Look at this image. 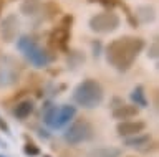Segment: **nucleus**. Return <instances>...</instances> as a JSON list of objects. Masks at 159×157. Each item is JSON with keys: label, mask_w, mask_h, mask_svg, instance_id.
Wrapping results in <instances>:
<instances>
[{"label": "nucleus", "mask_w": 159, "mask_h": 157, "mask_svg": "<svg viewBox=\"0 0 159 157\" xmlns=\"http://www.w3.org/2000/svg\"><path fill=\"white\" fill-rule=\"evenodd\" d=\"M144 48V40L138 37H119L106 46V61L118 71H128Z\"/></svg>", "instance_id": "nucleus-1"}, {"label": "nucleus", "mask_w": 159, "mask_h": 157, "mask_svg": "<svg viewBox=\"0 0 159 157\" xmlns=\"http://www.w3.org/2000/svg\"><path fill=\"white\" fill-rule=\"evenodd\" d=\"M103 98H104L103 86L93 78L83 80L73 91V101L78 106L86 107V109L98 107L103 102Z\"/></svg>", "instance_id": "nucleus-2"}, {"label": "nucleus", "mask_w": 159, "mask_h": 157, "mask_svg": "<svg viewBox=\"0 0 159 157\" xmlns=\"http://www.w3.org/2000/svg\"><path fill=\"white\" fill-rule=\"evenodd\" d=\"M17 50L23 53V56L32 63L35 68H43L48 66V63L52 61V56L48 55L45 50L38 46V43L30 37H22L17 41Z\"/></svg>", "instance_id": "nucleus-3"}, {"label": "nucleus", "mask_w": 159, "mask_h": 157, "mask_svg": "<svg viewBox=\"0 0 159 157\" xmlns=\"http://www.w3.org/2000/svg\"><path fill=\"white\" fill-rule=\"evenodd\" d=\"M93 137V127L86 119H76L73 121L70 127L65 131L63 139L71 146H78L81 142H86Z\"/></svg>", "instance_id": "nucleus-4"}, {"label": "nucleus", "mask_w": 159, "mask_h": 157, "mask_svg": "<svg viewBox=\"0 0 159 157\" xmlns=\"http://www.w3.org/2000/svg\"><path fill=\"white\" fill-rule=\"evenodd\" d=\"M119 23L121 20H119L118 13H114L113 10L96 13L89 18V28L96 33H111L119 27Z\"/></svg>", "instance_id": "nucleus-5"}, {"label": "nucleus", "mask_w": 159, "mask_h": 157, "mask_svg": "<svg viewBox=\"0 0 159 157\" xmlns=\"http://www.w3.org/2000/svg\"><path fill=\"white\" fill-rule=\"evenodd\" d=\"M68 41H70V28L65 25H60L53 28L50 33V46L58 51H66L68 50Z\"/></svg>", "instance_id": "nucleus-6"}, {"label": "nucleus", "mask_w": 159, "mask_h": 157, "mask_svg": "<svg viewBox=\"0 0 159 157\" xmlns=\"http://www.w3.org/2000/svg\"><path fill=\"white\" fill-rule=\"evenodd\" d=\"M20 30V20L17 18L15 13H10L3 18L2 25H0V37H2L3 41H13L17 38V33Z\"/></svg>", "instance_id": "nucleus-7"}, {"label": "nucleus", "mask_w": 159, "mask_h": 157, "mask_svg": "<svg viewBox=\"0 0 159 157\" xmlns=\"http://www.w3.org/2000/svg\"><path fill=\"white\" fill-rule=\"evenodd\" d=\"M75 114H76V107L75 106L63 104V106L57 107L53 119L50 122V127H52V129H60V127H63L65 124H68V122L75 117Z\"/></svg>", "instance_id": "nucleus-8"}, {"label": "nucleus", "mask_w": 159, "mask_h": 157, "mask_svg": "<svg viewBox=\"0 0 159 157\" xmlns=\"http://www.w3.org/2000/svg\"><path fill=\"white\" fill-rule=\"evenodd\" d=\"M146 129V122L143 121H121L119 124L116 126V132L123 137H129V136H134V134H139Z\"/></svg>", "instance_id": "nucleus-9"}, {"label": "nucleus", "mask_w": 159, "mask_h": 157, "mask_svg": "<svg viewBox=\"0 0 159 157\" xmlns=\"http://www.w3.org/2000/svg\"><path fill=\"white\" fill-rule=\"evenodd\" d=\"M139 114V107L136 104H119L113 109V117L118 121H128L131 117H136Z\"/></svg>", "instance_id": "nucleus-10"}, {"label": "nucleus", "mask_w": 159, "mask_h": 157, "mask_svg": "<svg viewBox=\"0 0 159 157\" xmlns=\"http://www.w3.org/2000/svg\"><path fill=\"white\" fill-rule=\"evenodd\" d=\"M151 144V134H134V136H129L124 139V146L128 147H133V149H143L146 150V146Z\"/></svg>", "instance_id": "nucleus-11"}, {"label": "nucleus", "mask_w": 159, "mask_h": 157, "mask_svg": "<svg viewBox=\"0 0 159 157\" xmlns=\"http://www.w3.org/2000/svg\"><path fill=\"white\" fill-rule=\"evenodd\" d=\"M42 7H43L42 0H23L20 3V12L25 17H37L42 13Z\"/></svg>", "instance_id": "nucleus-12"}, {"label": "nucleus", "mask_w": 159, "mask_h": 157, "mask_svg": "<svg viewBox=\"0 0 159 157\" xmlns=\"http://www.w3.org/2000/svg\"><path fill=\"white\" fill-rule=\"evenodd\" d=\"M32 112H33V102L30 101V99H25V101H20L18 104L15 106L13 114L17 116V119L23 121V119H27Z\"/></svg>", "instance_id": "nucleus-13"}, {"label": "nucleus", "mask_w": 159, "mask_h": 157, "mask_svg": "<svg viewBox=\"0 0 159 157\" xmlns=\"http://www.w3.org/2000/svg\"><path fill=\"white\" fill-rule=\"evenodd\" d=\"M154 17H156V12H154L152 7H149V5L138 7V10H136V22L138 23H149L154 20Z\"/></svg>", "instance_id": "nucleus-14"}, {"label": "nucleus", "mask_w": 159, "mask_h": 157, "mask_svg": "<svg viewBox=\"0 0 159 157\" xmlns=\"http://www.w3.org/2000/svg\"><path fill=\"white\" fill-rule=\"evenodd\" d=\"M131 98L133 104H136L138 107H148V99H146V93H144V88L143 86H136L134 89L131 91Z\"/></svg>", "instance_id": "nucleus-15"}, {"label": "nucleus", "mask_w": 159, "mask_h": 157, "mask_svg": "<svg viewBox=\"0 0 159 157\" xmlns=\"http://www.w3.org/2000/svg\"><path fill=\"white\" fill-rule=\"evenodd\" d=\"M121 155V149L116 147H99V149L91 152V157H119Z\"/></svg>", "instance_id": "nucleus-16"}, {"label": "nucleus", "mask_w": 159, "mask_h": 157, "mask_svg": "<svg viewBox=\"0 0 159 157\" xmlns=\"http://www.w3.org/2000/svg\"><path fill=\"white\" fill-rule=\"evenodd\" d=\"M42 12H43V15H45V18H47V20H52V18H55V17L60 13V7H58L55 2H52V0H48V2L43 3Z\"/></svg>", "instance_id": "nucleus-17"}, {"label": "nucleus", "mask_w": 159, "mask_h": 157, "mask_svg": "<svg viewBox=\"0 0 159 157\" xmlns=\"http://www.w3.org/2000/svg\"><path fill=\"white\" fill-rule=\"evenodd\" d=\"M23 154L28 155V157H37V155H40V149H38V146H35L32 141H28L27 144L23 146Z\"/></svg>", "instance_id": "nucleus-18"}, {"label": "nucleus", "mask_w": 159, "mask_h": 157, "mask_svg": "<svg viewBox=\"0 0 159 157\" xmlns=\"http://www.w3.org/2000/svg\"><path fill=\"white\" fill-rule=\"evenodd\" d=\"M89 2H98V3H101V5H104V7H113V5L118 3V0H89Z\"/></svg>", "instance_id": "nucleus-19"}, {"label": "nucleus", "mask_w": 159, "mask_h": 157, "mask_svg": "<svg viewBox=\"0 0 159 157\" xmlns=\"http://www.w3.org/2000/svg\"><path fill=\"white\" fill-rule=\"evenodd\" d=\"M0 131H3L5 134H10V126L7 124V121L0 116Z\"/></svg>", "instance_id": "nucleus-20"}, {"label": "nucleus", "mask_w": 159, "mask_h": 157, "mask_svg": "<svg viewBox=\"0 0 159 157\" xmlns=\"http://www.w3.org/2000/svg\"><path fill=\"white\" fill-rule=\"evenodd\" d=\"M148 56H149V58H156V56H157V41H154V43H152V46L149 48Z\"/></svg>", "instance_id": "nucleus-21"}, {"label": "nucleus", "mask_w": 159, "mask_h": 157, "mask_svg": "<svg viewBox=\"0 0 159 157\" xmlns=\"http://www.w3.org/2000/svg\"><path fill=\"white\" fill-rule=\"evenodd\" d=\"M2 7H3V2L0 0V12H2Z\"/></svg>", "instance_id": "nucleus-22"}, {"label": "nucleus", "mask_w": 159, "mask_h": 157, "mask_svg": "<svg viewBox=\"0 0 159 157\" xmlns=\"http://www.w3.org/2000/svg\"><path fill=\"white\" fill-rule=\"evenodd\" d=\"M43 157H50V155H47V154H43Z\"/></svg>", "instance_id": "nucleus-23"}, {"label": "nucleus", "mask_w": 159, "mask_h": 157, "mask_svg": "<svg viewBox=\"0 0 159 157\" xmlns=\"http://www.w3.org/2000/svg\"><path fill=\"white\" fill-rule=\"evenodd\" d=\"M0 157H5V155H2V154H0Z\"/></svg>", "instance_id": "nucleus-24"}]
</instances>
